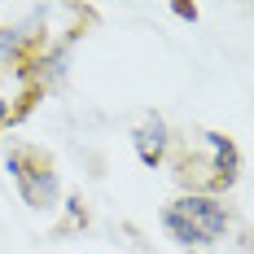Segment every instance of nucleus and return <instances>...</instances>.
Masks as SVG:
<instances>
[{"label": "nucleus", "mask_w": 254, "mask_h": 254, "mask_svg": "<svg viewBox=\"0 0 254 254\" xmlns=\"http://www.w3.org/2000/svg\"><path fill=\"white\" fill-rule=\"evenodd\" d=\"M162 228L171 232V237H176L180 246H202V237H197V232L189 228V224H184V219H180L176 210H171V206H167V210H162Z\"/></svg>", "instance_id": "nucleus-5"}, {"label": "nucleus", "mask_w": 254, "mask_h": 254, "mask_svg": "<svg viewBox=\"0 0 254 254\" xmlns=\"http://www.w3.org/2000/svg\"><path fill=\"white\" fill-rule=\"evenodd\" d=\"M4 123H9V101L0 97V131H4Z\"/></svg>", "instance_id": "nucleus-8"}, {"label": "nucleus", "mask_w": 254, "mask_h": 254, "mask_svg": "<svg viewBox=\"0 0 254 254\" xmlns=\"http://www.w3.org/2000/svg\"><path fill=\"white\" fill-rule=\"evenodd\" d=\"M171 210H176L180 219H184L189 228L202 237V246L219 241V237L228 232V224H232L228 206L219 202V197H206V193H184L180 202H171Z\"/></svg>", "instance_id": "nucleus-2"}, {"label": "nucleus", "mask_w": 254, "mask_h": 254, "mask_svg": "<svg viewBox=\"0 0 254 254\" xmlns=\"http://www.w3.org/2000/svg\"><path fill=\"white\" fill-rule=\"evenodd\" d=\"M9 176H13V184H18V193H22L26 206L44 210V206L57 202V171H53V162L40 149L9 153Z\"/></svg>", "instance_id": "nucleus-1"}, {"label": "nucleus", "mask_w": 254, "mask_h": 254, "mask_svg": "<svg viewBox=\"0 0 254 254\" xmlns=\"http://www.w3.org/2000/svg\"><path fill=\"white\" fill-rule=\"evenodd\" d=\"M18 31L13 26H0V62H13V53H18Z\"/></svg>", "instance_id": "nucleus-6"}, {"label": "nucleus", "mask_w": 254, "mask_h": 254, "mask_svg": "<svg viewBox=\"0 0 254 254\" xmlns=\"http://www.w3.org/2000/svg\"><path fill=\"white\" fill-rule=\"evenodd\" d=\"M202 140H206V149L215 153L210 158V184L215 189H228L232 180H237V171H241V153H237V145H232L228 136H219V131H202Z\"/></svg>", "instance_id": "nucleus-3"}, {"label": "nucleus", "mask_w": 254, "mask_h": 254, "mask_svg": "<svg viewBox=\"0 0 254 254\" xmlns=\"http://www.w3.org/2000/svg\"><path fill=\"white\" fill-rule=\"evenodd\" d=\"M136 158L145 162V167H158L162 158H167V123L153 114V119H145V123L136 127Z\"/></svg>", "instance_id": "nucleus-4"}, {"label": "nucleus", "mask_w": 254, "mask_h": 254, "mask_svg": "<svg viewBox=\"0 0 254 254\" xmlns=\"http://www.w3.org/2000/svg\"><path fill=\"white\" fill-rule=\"evenodd\" d=\"M171 13L184 18V22H197V9H193V4H171Z\"/></svg>", "instance_id": "nucleus-7"}]
</instances>
